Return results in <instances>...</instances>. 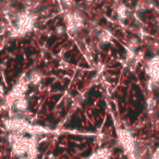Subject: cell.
I'll list each match as a JSON object with an SVG mask.
<instances>
[{
	"label": "cell",
	"mask_w": 159,
	"mask_h": 159,
	"mask_svg": "<svg viewBox=\"0 0 159 159\" xmlns=\"http://www.w3.org/2000/svg\"><path fill=\"white\" fill-rule=\"evenodd\" d=\"M42 79H43L42 73L37 70H34V71H32L29 74V76H27V82H29V84L37 85L38 83L42 81Z\"/></svg>",
	"instance_id": "cell-4"
},
{
	"label": "cell",
	"mask_w": 159,
	"mask_h": 159,
	"mask_svg": "<svg viewBox=\"0 0 159 159\" xmlns=\"http://www.w3.org/2000/svg\"><path fill=\"white\" fill-rule=\"evenodd\" d=\"M99 38H100V40H102V42L107 43V42H109V40H110V38H111V34L109 33L108 31H104L102 34H100Z\"/></svg>",
	"instance_id": "cell-6"
},
{
	"label": "cell",
	"mask_w": 159,
	"mask_h": 159,
	"mask_svg": "<svg viewBox=\"0 0 159 159\" xmlns=\"http://www.w3.org/2000/svg\"><path fill=\"white\" fill-rule=\"evenodd\" d=\"M119 139L120 142H121V145L123 146L124 150L128 154L134 152V141H133L130 133L126 132V131H121L119 133Z\"/></svg>",
	"instance_id": "cell-2"
},
{
	"label": "cell",
	"mask_w": 159,
	"mask_h": 159,
	"mask_svg": "<svg viewBox=\"0 0 159 159\" xmlns=\"http://www.w3.org/2000/svg\"><path fill=\"white\" fill-rule=\"evenodd\" d=\"M5 97H6V91H5V87H3V85L0 84V100H2Z\"/></svg>",
	"instance_id": "cell-8"
},
{
	"label": "cell",
	"mask_w": 159,
	"mask_h": 159,
	"mask_svg": "<svg viewBox=\"0 0 159 159\" xmlns=\"http://www.w3.org/2000/svg\"><path fill=\"white\" fill-rule=\"evenodd\" d=\"M147 106H148V108H155V106H156V100L154 99V98H148V100H147Z\"/></svg>",
	"instance_id": "cell-7"
},
{
	"label": "cell",
	"mask_w": 159,
	"mask_h": 159,
	"mask_svg": "<svg viewBox=\"0 0 159 159\" xmlns=\"http://www.w3.org/2000/svg\"><path fill=\"white\" fill-rule=\"evenodd\" d=\"M126 14H128V8L125 6H120V8L118 9V16L121 19L126 18Z\"/></svg>",
	"instance_id": "cell-5"
},
{
	"label": "cell",
	"mask_w": 159,
	"mask_h": 159,
	"mask_svg": "<svg viewBox=\"0 0 159 159\" xmlns=\"http://www.w3.org/2000/svg\"><path fill=\"white\" fill-rule=\"evenodd\" d=\"M27 109H29V99L25 96L16 98L10 107V110L12 112H26Z\"/></svg>",
	"instance_id": "cell-3"
},
{
	"label": "cell",
	"mask_w": 159,
	"mask_h": 159,
	"mask_svg": "<svg viewBox=\"0 0 159 159\" xmlns=\"http://www.w3.org/2000/svg\"><path fill=\"white\" fill-rule=\"evenodd\" d=\"M47 159H57V157H56L55 155L50 154V155H49V156H48V158H47Z\"/></svg>",
	"instance_id": "cell-9"
},
{
	"label": "cell",
	"mask_w": 159,
	"mask_h": 159,
	"mask_svg": "<svg viewBox=\"0 0 159 159\" xmlns=\"http://www.w3.org/2000/svg\"><path fill=\"white\" fill-rule=\"evenodd\" d=\"M16 159H29V158H27V156H22V157H19V158H16Z\"/></svg>",
	"instance_id": "cell-10"
},
{
	"label": "cell",
	"mask_w": 159,
	"mask_h": 159,
	"mask_svg": "<svg viewBox=\"0 0 159 159\" xmlns=\"http://www.w3.org/2000/svg\"><path fill=\"white\" fill-rule=\"evenodd\" d=\"M146 71L152 82H159V56L152 58L147 62Z\"/></svg>",
	"instance_id": "cell-1"
}]
</instances>
